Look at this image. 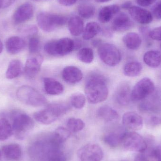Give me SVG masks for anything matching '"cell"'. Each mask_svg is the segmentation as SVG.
Masks as SVG:
<instances>
[{
	"mask_svg": "<svg viewBox=\"0 0 161 161\" xmlns=\"http://www.w3.org/2000/svg\"><path fill=\"white\" fill-rule=\"evenodd\" d=\"M77 58L81 62L90 64L92 62L94 58L93 51L91 48H82L78 52Z\"/></svg>",
	"mask_w": 161,
	"mask_h": 161,
	"instance_id": "obj_33",
	"label": "cell"
},
{
	"mask_svg": "<svg viewBox=\"0 0 161 161\" xmlns=\"http://www.w3.org/2000/svg\"><path fill=\"white\" fill-rule=\"evenodd\" d=\"M54 139L59 143L62 144L69 138L71 131L68 129L63 127L58 128L53 133Z\"/></svg>",
	"mask_w": 161,
	"mask_h": 161,
	"instance_id": "obj_31",
	"label": "cell"
},
{
	"mask_svg": "<svg viewBox=\"0 0 161 161\" xmlns=\"http://www.w3.org/2000/svg\"><path fill=\"white\" fill-rule=\"evenodd\" d=\"M92 44L95 47H97V46L98 47L102 43H101V41L100 40L95 39L92 42Z\"/></svg>",
	"mask_w": 161,
	"mask_h": 161,
	"instance_id": "obj_46",
	"label": "cell"
},
{
	"mask_svg": "<svg viewBox=\"0 0 161 161\" xmlns=\"http://www.w3.org/2000/svg\"><path fill=\"white\" fill-rule=\"evenodd\" d=\"M67 126L71 132L75 133L82 130L85 127V124L79 118H70L67 122Z\"/></svg>",
	"mask_w": 161,
	"mask_h": 161,
	"instance_id": "obj_34",
	"label": "cell"
},
{
	"mask_svg": "<svg viewBox=\"0 0 161 161\" xmlns=\"http://www.w3.org/2000/svg\"><path fill=\"white\" fill-rule=\"evenodd\" d=\"M133 26V23L128 15L124 12H119L114 19L112 27L114 31L125 32Z\"/></svg>",
	"mask_w": 161,
	"mask_h": 161,
	"instance_id": "obj_16",
	"label": "cell"
},
{
	"mask_svg": "<svg viewBox=\"0 0 161 161\" xmlns=\"http://www.w3.org/2000/svg\"><path fill=\"white\" fill-rule=\"evenodd\" d=\"M97 53L102 62L110 67L116 66L122 59L121 52L111 43H102L98 47Z\"/></svg>",
	"mask_w": 161,
	"mask_h": 161,
	"instance_id": "obj_7",
	"label": "cell"
},
{
	"mask_svg": "<svg viewBox=\"0 0 161 161\" xmlns=\"http://www.w3.org/2000/svg\"><path fill=\"white\" fill-rule=\"evenodd\" d=\"M84 91L86 98L91 104L105 101L109 93L105 76L96 72L90 74L86 79Z\"/></svg>",
	"mask_w": 161,
	"mask_h": 161,
	"instance_id": "obj_1",
	"label": "cell"
},
{
	"mask_svg": "<svg viewBox=\"0 0 161 161\" xmlns=\"http://www.w3.org/2000/svg\"><path fill=\"white\" fill-rule=\"evenodd\" d=\"M70 103L74 108L77 109H80L85 106L86 97L81 93H75L71 96Z\"/></svg>",
	"mask_w": 161,
	"mask_h": 161,
	"instance_id": "obj_35",
	"label": "cell"
},
{
	"mask_svg": "<svg viewBox=\"0 0 161 161\" xmlns=\"http://www.w3.org/2000/svg\"><path fill=\"white\" fill-rule=\"evenodd\" d=\"M65 113V107L61 103L53 102L48 104L44 109L35 113L34 117L39 123L48 125L55 122Z\"/></svg>",
	"mask_w": 161,
	"mask_h": 161,
	"instance_id": "obj_3",
	"label": "cell"
},
{
	"mask_svg": "<svg viewBox=\"0 0 161 161\" xmlns=\"http://www.w3.org/2000/svg\"><path fill=\"white\" fill-rule=\"evenodd\" d=\"M131 89L127 81H122L117 86L114 93L115 101L119 105L126 106L131 100Z\"/></svg>",
	"mask_w": 161,
	"mask_h": 161,
	"instance_id": "obj_13",
	"label": "cell"
},
{
	"mask_svg": "<svg viewBox=\"0 0 161 161\" xmlns=\"http://www.w3.org/2000/svg\"><path fill=\"white\" fill-rule=\"evenodd\" d=\"M33 1H40V0H33Z\"/></svg>",
	"mask_w": 161,
	"mask_h": 161,
	"instance_id": "obj_51",
	"label": "cell"
},
{
	"mask_svg": "<svg viewBox=\"0 0 161 161\" xmlns=\"http://www.w3.org/2000/svg\"><path fill=\"white\" fill-rule=\"evenodd\" d=\"M37 23L42 31L47 33L54 31L58 27L67 23L68 19L63 15L42 11L38 14Z\"/></svg>",
	"mask_w": 161,
	"mask_h": 161,
	"instance_id": "obj_4",
	"label": "cell"
},
{
	"mask_svg": "<svg viewBox=\"0 0 161 161\" xmlns=\"http://www.w3.org/2000/svg\"><path fill=\"white\" fill-rule=\"evenodd\" d=\"M5 46L8 53L16 54L23 50L25 46V42L20 37L15 36L8 39L6 42Z\"/></svg>",
	"mask_w": 161,
	"mask_h": 161,
	"instance_id": "obj_18",
	"label": "cell"
},
{
	"mask_svg": "<svg viewBox=\"0 0 161 161\" xmlns=\"http://www.w3.org/2000/svg\"><path fill=\"white\" fill-rule=\"evenodd\" d=\"M149 37L151 39L154 40L161 41V26L150 31Z\"/></svg>",
	"mask_w": 161,
	"mask_h": 161,
	"instance_id": "obj_39",
	"label": "cell"
},
{
	"mask_svg": "<svg viewBox=\"0 0 161 161\" xmlns=\"http://www.w3.org/2000/svg\"><path fill=\"white\" fill-rule=\"evenodd\" d=\"M63 80L70 84H75L81 81L83 78L82 72L75 66H68L63 69L62 72Z\"/></svg>",
	"mask_w": 161,
	"mask_h": 161,
	"instance_id": "obj_17",
	"label": "cell"
},
{
	"mask_svg": "<svg viewBox=\"0 0 161 161\" xmlns=\"http://www.w3.org/2000/svg\"><path fill=\"white\" fill-rule=\"evenodd\" d=\"M147 153L156 161H161V146L151 148Z\"/></svg>",
	"mask_w": 161,
	"mask_h": 161,
	"instance_id": "obj_38",
	"label": "cell"
},
{
	"mask_svg": "<svg viewBox=\"0 0 161 161\" xmlns=\"http://www.w3.org/2000/svg\"><path fill=\"white\" fill-rule=\"evenodd\" d=\"M146 125L149 127H155L161 125V116L159 115H151L147 118Z\"/></svg>",
	"mask_w": 161,
	"mask_h": 161,
	"instance_id": "obj_37",
	"label": "cell"
},
{
	"mask_svg": "<svg viewBox=\"0 0 161 161\" xmlns=\"http://www.w3.org/2000/svg\"><path fill=\"white\" fill-rule=\"evenodd\" d=\"M121 144L126 150L143 153L147 148V143L143 137L134 131L125 132Z\"/></svg>",
	"mask_w": 161,
	"mask_h": 161,
	"instance_id": "obj_8",
	"label": "cell"
},
{
	"mask_svg": "<svg viewBox=\"0 0 161 161\" xmlns=\"http://www.w3.org/2000/svg\"><path fill=\"white\" fill-rule=\"evenodd\" d=\"M77 155L80 161H101L104 154L99 145L91 143L80 148Z\"/></svg>",
	"mask_w": 161,
	"mask_h": 161,
	"instance_id": "obj_10",
	"label": "cell"
},
{
	"mask_svg": "<svg viewBox=\"0 0 161 161\" xmlns=\"http://www.w3.org/2000/svg\"><path fill=\"white\" fill-rule=\"evenodd\" d=\"M1 153H2V151H1V150H0V158H1Z\"/></svg>",
	"mask_w": 161,
	"mask_h": 161,
	"instance_id": "obj_50",
	"label": "cell"
},
{
	"mask_svg": "<svg viewBox=\"0 0 161 161\" xmlns=\"http://www.w3.org/2000/svg\"><path fill=\"white\" fill-rule=\"evenodd\" d=\"M35 123L31 117L24 113H17L13 115L12 127L13 134L19 140L25 138L34 128Z\"/></svg>",
	"mask_w": 161,
	"mask_h": 161,
	"instance_id": "obj_5",
	"label": "cell"
},
{
	"mask_svg": "<svg viewBox=\"0 0 161 161\" xmlns=\"http://www.w3.org/2000/svg\"><path fill=\"white\" fill-rule=\"evenodd\" d=\"M138 5L142 7H147L155 3L157 0H136Z\"/></svg>",
	"mask_w": 161,
	"mask_h": 161,
	"instance_id": "obj_43",
	"label": "cell"
},
{
	"mask_svg": "<svg viewBox=\"0 0 161 161\" xmlns=\"http://www.w3.org/2000/svg\"><path fill=\"white\" fill-rule=\"evenodd\" d=\"M134 161H156L148 154H142L138 155L135 158Z\"/></svg>",
	"mask_w": 161,
	"mask_h": 161,
	"instance_id": "obj_41",
	"label": "cell"
},
{
	"mask_svg": "<svg viewBox=\"0 0 161 161\" xmlns=\"http://www.w3.org/2000/svg\"><path fill=\"white\" fill-rule=\"evenodd\" d=\"M13 134V129L10 123L5 118L0 119V141H6Z\"/></svg>",
	"mask_w": 161,
	"mask_h": 161,
	"instance_id": "obj_30",
	"label": "cell"
},
{
	"mask_svg": "<svg viewBox=\"0 0 161 161\" xmlns=\"http://www.w3.org/2000/svg\"><path fill=\"white\" fill-rule=\"evenodd\" d=\"M154 82L148 78H144L138 81L131 92V100L139 101L145 99L155 92Z\"/></svg>",
	"mask_w": 161,
	"mask_h": 161,
	"instance_id": "obj_9",
	"label": "cell"
},
{
	"mask_svg": "<svg viewBox=\"0 0 161 161\" xmlns=\"http://www.w3.org/2000/svg\"><path fill=\"white\" fill-rule=\"evenodd\" d=\"M122 122L125 127L132 130L142 129L143 125L142 118L134 112L125 113L123 115Z\"/></svg>",
	"mask_w": 161,
	"mask_h": 161,
	"instance_id": "obj_15",
	"label": "cell"
},
{
	"mask_svg": "<svg viewBox=\"0 0 161 161\" xmlns=\"http://www.w3.org/2000/svg\"><path fill=\"white\" fill-rule=\"evenodd\" d=\"M23 68L21 62L18 59L10 61L8 67L6 77L7 79H13L19 76L22 73Z\"/></svg>",
	"mask_w": 161,
	"mask_h": 161,
	"instance_id": "obj_26",
	"label": "cell"
},
{
	"mask_svg": "<svg viewBox=\"0 0 161 161\" xmlns=\"http://www.w3.org/2000/svg\"></svg>",
	"mask_w": 161,
	"mask_h": 161,
	"instance_id": "obj_52",
	"label": "cell"
},
{
	"mask_svg": "<svg viewBox=\"0 0 161 161\" xmlns=\"http://www.w3.org/2000/svg\"><path fill=\"white\" fill-rule=\"evenodd\" d=\"M68 28L72 36H80L82 34L84 30L83 20L79 16H73L68 21Z\"/></svg>",
	"mask_w": 161,
	"mask_h": 161,
	"instance_id": "obj_23",
	"label": "cell"
},
{
	"mask_svg": "<svg viewBox=\"0 0 161 161\" xmlns=\"http://www.w3.org/2000/svg\"><path fill=\"white\" fill-rule=\"evenodd\" d=\"M3 43H2V41L0 40V54L3 52Z\"/></svg>",
	"mask_w": 161,
	"mask_h": 161,
	"instance_id": "obj_48",
	"label": "cell"
},
{
	"mask_svg": "<svg viewBox=\"0 0 161 161\" xmlns=\"http://www.w3.org/2000/svg\"><path fill=\"white\" fill-rule=\"evenodd\" d=\"M142 70V66L138 61H131L125 65L124 74L129 77H136L140 75Z\"/></svg>",
	"mask_w": 161,
	"mask_h": 161,
	"instance_id": "obj_29",
	"label": "cell"
},
{
	"mask_svg": "<svg viewBox=\"0 0 161 161\" xmlns=\"http://www.w3.org/2000/svg\"><path fill=\"white\" fill-rule=\"evenodd\" d=\"M123 41L127 48L130 50H136L141 46L142 39L137 33L130 32L123 37Z\"/></svg>",
	"mask_w": 161,
	"mask_h": 161,
	"instance_id": "obj_24",
	"label": "cell"
},
{
	"mask_svg": "<svg viewBox=\"0 0 161 161\" xmlns=\"http://www.w3.org/2000/svg\"><path fill=\"white\" fill-rule=\"evenodd\" d=\"M128 10L131 18L141 24H148L153 20L152 13L147 9L140 7L132 6Z\"/></svg>",
	"mask_w": 161,
	"mask_h": 161,
	"instance_id": "obj_14",
	"label": "cell"
},
{
	"mask_svg": "<svg viewBox=\"0 0 161 161\" xmlns=\"http://www.w3.org/2000/svg\"><path fill=\"white\" fill-rule=\"evenodd\" d=\"M2 152L6 158L9 160H19L22 156V149L17 144L6 145L2 147Z\"/></svg>",
	"mask_w": 161,
	"mask_h": 161,
	"instance_id": "obj_21",
	"label": "cell"
},
{
	"mask_svg": "<svg viewBox=\"0 0 161 161\" xmlns=\"http://www.w3.org/2000/svg\"><path fill=\"white\" fill-rule=\"evenodd\" d=\"M58 3L63 6L69 7L73 5L77 0H58Z\"/></svg>",
	"mask_w": 161,
	"mask_h": 161,
	"instance_id": "obj_44",
	"label": "cell"
},
{
	"mask_svg": "<svg viewBox=\"0 0 161 161\" xmlns=\"http://www.w3.org/2000/svg\"><path fill=\"white\" fill-rule=\"evenodd\" d=\"M152 15L158 19H161V1L157 3L152 9Z\"/></svg>",
	"mask_w": 161,
	"mask_h": 161,
	"instance_id": "obj_40",
	"label": "cell"
},
{
	"mask_svg": "<svg viewBox=\"0 0 161 161\" xmlns=\"http://www.w3.org/2000/svg\"><path fill=\"white\" fill-rule=\"evenodd\" d=\"M99 118L106 122H114L119 119L118 113L108 105H104L99 108L97 112Z\"/></svg>",
	"mask_w": 161,
	"mask_h": 161,
	"instance_id": "obj_22",
	"label": "cell"
},
{
	"mask_svg": "<svg viewBox=\"0 0 161 161\" xmlns=\"http://www.w3.org/2000/svg\"><path fill=\"white\" fill-rule=\"evenodd\" d=\"M45 161H59V160H48Z\"/></svg>",
	"mask_w": 161,
	"mask_h": 161,
	"instance_id": "obj_49",
	"label": "cell"
},
{
	"mask_svg": "<svg viewBox=\"0 0 161 161\" xmlns=\"http://www.w3.org/2000/svg\"><path fill=\"white\" fill-rule=\"evenodd\" d=\"M100 25L95 22H91L86 25L82 33V38L85 40L92 39L101 31Z\"/></svg>",
	"mask_w": 161,
	"mask_h": 161,
	"instance_id": "obj_28",
	"label": "cell"
},
{
	"mask_svg": "<svg viewBox=\"0 0 161 161\" xmlns=\"http://www.w3.org/2000/svg\"><path fill=\"white\" fill-rule=\"evenodd\" d=\"M43 61V57L38 53L31 54L27 58L24 69L25 76L30 79L35 78L40 71Z\"/></svg>",
	"mask_w": 161,
	"mask_h": 161,
	"instance_id": "obj_11",
	"label": "cell"
},
{
	"mask_svg": "<svg viewBox=\"0 0 161 161\" xmlns=\"http://www.w3.org/2000/svg\"><path fill=\"white\" fill-rule=\"evenodd\" d=\"M43 81L44 90L48 94L58 95L64 92V86L58 80L53 78L46 77L43 79Z\"/></svg>",
	"mask_w": 161,
	"mask_h": 161,
	"instance_id": "obj_19",
	"label": "cell"
},
{
	"mask_svg": "<svg viewBox=\"0 0 161 161\" xmlns=\"http://www.w3.org/2000/svg\"><path fill=\"white\" fill-rule=\"evenodd\" d=\"M16 96L19 101L28 106L39 107L47 104V98L31 86H21L17 90Z\"/></svg>",
	"mask_w": 161,
	"mask_h": 161,
	"instance_id": "obj_2",
	"label": "cell"
},
{
	"mask_svg": "<svg viewBox=\"0 0 161 161\" xmlns=\"http://www.w3.org/2000/svg\"><path fill=\"white\" fill-rule=\"evenodd\" d=\"M34 7L29 3H25L18 7L12 16L15 24H20L29 20L33 17Z\"/></svg>",
	"mask_w": 161,
	"mask_h": 161,
	"instance_id": "obj_12",
	"label": "cell"
},
{
	"mask_svg": "<svg viewBox=\"0 0 161 161\" xmlns=\"http://www.w3.org/2000/svg\"><path fill=\"white\" fill-rule=\"evenodd\" d=\"M132 6V3L130 1H127L125 2L124 3L122 4V8L125 9H129Z\"/></svg>",
	"mask_w": 161,
	"mask_h": 161,
	"instance_id": "obj_45",
	"label": "cell"
},
{
	"mask_svg": "<svg viewBox=\"0 0 161 161\" xmlns=\"http://www.w3.org/2000/svg\"><path fill=\"white\" fill-rule=\"evenodd\" d=\"M75 49V42L69 38H63L58 40L48 42L44 46L48 54L53 56H63L71 53Z\"/></svg>",
	"mask_w": 161,
	"mask_h": 161,
	"instance_id": "obj_6",
	"label": "cell"
},
{
	"mask_svg": "<svg viewBox=\"0 0 161 161\" xmlns=\"http://www.w3.org/2000/svg\"><path fill=\"white\" fill-rule=\"evenodd\" d=\"M78 14L83 19H89L94 15L95 8L92 5L84 3L80 4L78 6Z\"/></svg>",
	"mask_w": 161,
	"mask_h": 161,
	"instance_id": "obj_32",
	"label": "cell"
},
{
	"mask_svg": "<svg viewBox=\"0 0 161 161\" xmlns=\"http://www.w3.org/2000/svg\"><path fill=\"white\" fill-rule=\"evenodd\" d=\"M111 0H95L96 2L98 3H107V2H109Z\"/></svg>",
	"mask_w": 161,
	"mask_h": 161,
	"instance_id": "obj_47",
	"label": "cell"
},
{
	"mask_svg": "<svg viewBox=\"0 0 161 161\" xmlns=\"http://www.w3.org/2000/svg\"><path fill=\"white\" fill-rule=\"evenodd\" d=\"M15 2V0H0V9L9 7Z\"/></svg>",
	"mask_w": 161,
	"mask_h": 161,
	"instance_id": "obj_42",
	"label": "cell"
},
{
	"mask_svg": "<svg viewBox=\"0 0 161 161\" xmlns=\"http://www.w3.org/2000/svg\"><path fill=\"white\" fill-rule=\"evenodd\" d=\"M143 60L148 67L152 68H158L161 63V53L156 50L148 51L145 53Z\"/></svg>",
	"mask_w": 161,
	"mask_h": 161,
	"instance_id": "obj_25",
	"label": "cell"
},
{
	"mask_svg": "<svg viewBox=\"0 0 161 161\" xmlns=\"http://www.w3.org/2000/svg\"><path fill=\"white\" fill-rule=\"evenodd\" d=\"M125 132L118 130L110 131L104 136V142L110 147H116L121 144L122 137Z\"/></svg>",
	"mask_w": 161,
	"mask_h": 161,
	"instance_id": "obj_27",
	"label": "cell"
},
{
	"mask_svg": "<svg viewBox=\"0 0 161 161\" xmlns=\"http://www.w3.org/2000/svg\"><path fill=\"white\" fill-rule=\"evenodd\" d=\"M120 10V7L118 5H111L104 7L100 9L98 13V20L102 23H107L116 16Z\"/></svg>",
	"mask_w": 161,
	"mask_h": 161,
	"instance_id": "obj_20",
	"label": "cell"
},
{
	"mask_svg": "<svg viewBox=\"0 0 161 161\" xmlns=\"http://www.w3.org/2000/svg\"><path fill=\"white\" fill-rule=\"evenodd\" d=\"M40 47V40L36 35L30 36L28 41V49L31 54L38 53Z\"/></svg>",
	"mask_w": 161,
	"mask_h": 161,
	"instance_id": "obj_36",
	"label": "cell"
}]
</instances>
